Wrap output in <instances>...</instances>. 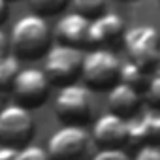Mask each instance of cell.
<instances>
[{"label": "cell", "instance_id": "cell-4", "mask_svg": "<svg viewBox=\"0 0 160 160\" xmlns=\"http://www.w3.org/2000/svg\"><path fill=\"white\" fill-rule=\"evenodd\" d=\"M81 62H83V53L68 47V45H55L49 47L45 53V62H43V73L51 85H72L77 75H81Z\"/></svg>", "mask_w": 160, "mask_h": 160}, {"label": "cell", "instance_id": "cell-19", "mask_svg": "<svg viewBox=\"0 0 160 160\" xmlns=\"http://www.w3.org/2000/svg\"><path fill=\"white\" fill-rule=\"evenodd\" d=\"M17 160H49L47 151L40 145H25L17 152Z\"/></svg>", "mask_w": 160, "mask_h": 160}, {"label": "cell", "instance_id": "cell-1", "mask_svg": "<svg viewBox=\"0 0 160 160\" xmlns=\"http://www.w3.org/2000/svg\"><path fill=\"white\" fill-rule=\"evenodd\" d=\"M15 58H38L49 51L51 28L40 15L28 13L15 21L10 42Z\"/></svg>", "mask_w": 160, "mask_h": 160}, {"label": "cell", "instance_id": "cell-16", "mask_svg": "<svg viewBox=\"0 0 160 160\" xmlns=\"http://www.w3.org/2000/svg\"><path fill=\"white\" fill-rule=\"evenodd\" d=\"M70 4L66 0H30L28 8L32 10L34 15H40L45 19V15H57L60 12H64Z\"/></svg>", "mask_w": 160, "mask_h": 160}, {"label": "cell", "instance_id": "cell-12", "mask_svg": "<svg viewBox=\"0 0 160 160\" xmlns=\"http://www.w3.org/2000/svg\"><path fill=\"white\" fill-rule=\"evenodd\" d=\"M108 106H109V113H113L121 119L132 117L141 106L139 91H136L124 83H115L108 92Z\"/></svg>", "mask_w": 160, "mask_h": 160}, {"label": "cell", "instance_id": "cell-2", "mask_svg": "<svg viewBox=\"0 0 160 160\" xmlns=\"http://www.w3.org/2000/svg\"><path fill=\"white\" fill-rule=\"evenodd\" d=\"M124 49L130 62L139 66L143 72L154 68L160 62V34L152 25H136L124 30Z\"/></svg>", "mask_w": 160, "mask_h": 160}, {"label": "cell", "instance_id": "cell-22", "mask_svg": "<svg viewBox=\"0 0 160 160\" xmlns=\"http://www.w3.org/2000/svg\"><path fill=\"white\" fill-rule=\"evenodd\" d=\"M17 152H19V149L0 145V160H17Z\"/></svg>", "mask_w": 160, "mask_h": 160}, {"label": "cell", "instance_id": "cell-17", "mask_svg": "<svg viewBox=\"0 0 160 160\" xmlns=\"http://www.w3.org/2000/svg\"><path fill=\"white\" fill-rule=\"evenodd\" d=\"M70 8H72V12L92 21L106 12V2H102V0H75V2L70 4Z\"/></svg>", "mask_w": 160, "mask_h": 160}, {"label": "cell", "instance_id": "cell-3", "mask_svg": "<svg viewBox=\"0 0 160 160\" xmlns=\"http://www.w3.org/2000/svg\"><path fill=\"white\" fill-rule=\"evenodd\" d=\"M91 136L83 126L64 124L55 130L47 141L49 160H91Z\"/></svg>", "mask_w": 160, "mask_h": 160}, {"label": "cell", "instance_id": "cell-11", "mask_svg": "<svg viewBox=\"0 0 160 160\" xmlns=\"http://www.w3.org/2000/svg\"><path fill=\"white\" fill-rule=\"evenodd\" d=\"M124 21L119 13L115 12H104L96 19L91 21L89 25V43L94 45H104L117 42L119 38L124 36Z\"/></svg>", "mask_w": 160, "mask_h": 160}, {"label": "cell", "instance_id": "cell-15", "mask_svg": "<svg viewBox=\"0 0 160 160\" xmlns=\"http://www.w3.org/2000/svg\"><path fill=\"white\" fill-rule=\"evenodd\" d=\"M119 83H124V85L139 91L143 85H147V77H145V72L139 66H136L134 62H124V64H121Z\"/></svg>", "mask_w": 160, "mask_h": 160}, {"label": "cell", "instance_id": "cell-10", "mask_svg": "<svg viewBox=\"0 0 160 160\" xmlns=\"http://www.w3.org/2000/svg\"><path fill=\"white\" fill-rule=\"evenodd\" d=\"M89 25H91V21L85 19L83 15H79L75 12H68L58 19V23L55 27V34H57L60 45L79 49L81 45L89 43Z\"/></svg>", "mask_w": 160, "mask_h": 160}, {"label": "cell", "instance_id": "cell-7", "mask_svg": "<svg viewBox=\"0 0 160 160\" xmlns=\"http://www.w3.org/2000/svg\"><path fill=\"white\" fill-rule=\"evenodd\" d=\"M34 134V117L21 106L0 108V145L21 149Z\"/></svg>", "mask_w": 160, "mask_h": 160}, {"label": "cell", "instance_id": "cell-6", "mask_svg": "<svg viewBox=\"0 0 160 160\" xmlns=\"http://www.w3.org/2000/svg\"><path fill=\"white\" fill-rule=\"evenodd\" d=\"M49 89L51 83L40 68H21L12 81L10 92L15 100V106L30 111L34 108H40L47 100Z\"/></svg>", "mask_w": 160, "mask_h": 160}, {"label": "cell", "instance_id": "cell-23", "mask_svg": "<svg viewBox=\"0 0 160 160\" xmlns=\"http://www.w3.org/2000/svg\"><path fill=\"white\" fill-rule=\"evenodd\" d=\"M8 47H10V43H8V36L0 30V62H2L6 57H8Z\"/></svg>", "mask_w": 160, "mask_h": 160}, {"label": "cell", "instance_id": "cell-18", "mask_svg": "<svg viewBox=\"0 0 160 160\" xmlns=\"http://www.w3.org/2000/svg\"><path fill=\"white\" fill-rule=\"evenodd\" d=\"M145 98L152 108H156V111H160V68L149 79L147 89H145Z\"/></svg>", "mask_w": 160, "mask_h": 160}, {"label": "cell", "instance_id": "cell-5", "mask_svg": "<svg viewBox=\"0 0 160 160\" xmlns=\"http://www.w3.org/2000/svg\"><path fill=\"white\" fill-rule=\"evenodd\" d=\"M121 62L109 49H94L83 55L81 77L91 89H111L119 83Z\"/></svg>", "mask_w": 160, "mask_h": 160}, {"label": "cell", "instance_id": "cell-14", "mask_svg": "<svg viewBox=\"0 0 160 160\" xmlns=\"http://www.w3.org/2000/svg\"><path fill=\"white\" fill-rule=\"evenodd\" d=\"M143 145H158L160 147V111L145 113L141 119H138Z\"/></svg>", "mask_w": 160, "mask_h": 160}, {"label": "cell", "instance_id": "cell-8", "mask_svg": "<svg viewBox=\"0 0 160 160\" xmlns=\"http://www.w3.org/2000/svg\"><path fill=\"white\" fill-rule=\"evenodd\" d=\"M55 113L58 119L66 121L68 124L81 126V122L89 121L92 113V100L89 89L77 83L60 87L55 98Z\"/></svg>", "mask_w": 160, "mask_h": 160}, {"label": "cell", "instance_id": "cell-24", "mask_svg": "<svg viewBox=\"0 0 160 160\" xmlns=\"http://www.w3.org/2000/svg\"><path fill=\"white\" fill-rule=\"evenodd\" d=\"M8 17H10V6H8V2L0 0V25L6 23V21H8Z\"/></svg>", "mask_w": 160, "mask_h": 160}, {"label": "cell", "instance_id": "cell-20", "mask_svg": "<svg viewBox=\"0 0 160 160\" xmlns=\"http://www.w3.org/2000/svg\"><path fill=\"white\" fill-rule=\"evenodd\" d=\"M91 160H132V158L121 149H102L96 154H92Z\"/></svg>", "mask_w": 160, "mask_h": 160}, {"label": "cell", "instance_id": "cell-9", "mask_svg": "<svg viewBox=\"0 0 160 160\" xmlns=\"http://www.w3.org/2000/svg\"><path fill=\"white\" fill-rule=\"evenodd\" d=\"M126 124L128 121L113 113H104L94 121L92 141L102 149H121L126 143Z\"/></svg>", "mask_w": 160, "mask_h": 160}, {"label": "cell", "instance_id": "cell-13", "mask_svg": "<svg viewBox=\"0 0 160 160\" xmlns=\"http://www.w3.org/2000/svg\"><path fill=\"white\" fill-rule=\"evenodd\" d=\"M21 70L19 60L13 55H8L2 62H0V108H4V100L10 94L12 89V81L17 75V72Z\"/></svg>", "mask_w": 160, "mask_h": 160}, {"label": "cell", "instance_id": "cell-21", "mask_svg": "<svg viewBox=\"0 0 160 160\" xmlns=\"http://www.w3.org/2000/svg\"><path fill=\"white\" fill-rule=\"evenodd\" d=\"M132 160H160V147L158 145H143V147H139L138 154Z\"/></svg>", "mask_w": 160, "mask_h": 160}]
</instances>
